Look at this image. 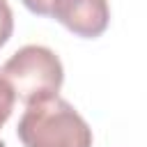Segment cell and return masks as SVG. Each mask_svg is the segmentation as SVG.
<instances>
[{"label": "cell", "mask_w": 147, "mask_h": 147, "mask_svg": "<svg viewBox=\"0 0 147 147\" xmlns=\"http://www.w3.org/2000/svg\"><path fill=\"white\" fill-rule=\"evenodd\" d=\"M16 133L23 147H92L90 124L60 96L28 106Z\"/></svg>", "instance_id": "obj_1"}, {"label": "cell", "mask_w": 147, "mask_h": 147, "mask_svg": "<svg viewBox=\"0 0 147 147\" xmlns=\"http://www.w3.org/2000/svg\"><path fill=\"white\" fill-rule=\"evenodd\" d=\"M0 76L9 83L14 96L25 106L57 96L64 69L60 57L39 44H28L18 48L0 69Z\"/></svg>", "instance_id": "obj_2"}, {"label": "cell", "mask_w": 147, "mask_h": 147, "mask_svg": "<svg viewBox=\"0 0 147 147\" xmlns=\"http://www.w3.org/2000/svg\"><path fill=\"white\" fill-rule=\"evenodd\" d=\"M37 16L60 21L69 32L83 39H96L110 23L108 0H21Z\"/></svg>", "instance_id": "obj_3"}, {"label": "cell", "mask_w": 147, "mask_h": 147, "mask_svg": "<svg viewBox=\"0 0 147 147\" xmlns=\"http://www.w3.org/2000/svg\"><path fill=\"white\" fill-rule=\"evenodd\" d=\"M14 103H16V96L9 87V83L0 76V129L5 126V122L11 117V110H14Z\"/></svg>", "instance_id": "obj_4"}, {"label": "cell", "mask_w": 147, "mask_h": 147, "mask_svg": "<svg viewBox=\"0 0 147 147\" xmlns=\"http://www.w3.org/2000/svg\"><path fill=\"white\" fill-rule=\"evenodd\" d=\"M14 32V14H11V7L7 0H0V48L9 41Z\"/></svg>", "instance_id": "obj_5"}, {"label": "cell", "mask_w": 147, "mask_h": 147, "mask_svg": "<svg viewBox=\"0 0 147 147\" xmlns=\"http://www.w3.org/2000/svg\"><path fill=\"white\" fill-rule=\"evenodd\" d=\"M0 147H7V145H5V142H2V140H0Z\"/></svg>", "instance_id": "obj_6"}]
</instances>
